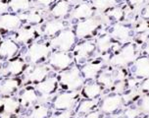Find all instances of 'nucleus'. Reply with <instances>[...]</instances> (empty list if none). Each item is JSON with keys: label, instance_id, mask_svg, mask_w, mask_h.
<instances>
[{"label": "nucleus", "instance_id": "obj_1", "mask_svg": "<svg viewBox=\"0 0 149 118\" xmlns=\"http://www.w3.org/2000/svg\"><path fill=\"white\" fill-rule=\"evenodd\" d=\"M60 81L62 86L70 91H77L84 85V79L77 67L63 72L60 75Z\"/></svg>", "mask_w": 149, "mask_h": 118}, {"label": "nucleus", "instance_id": "obj_2", "mask_svg": "<svg viewBox=\"0 0 149 118\" xmlns=\"http://www.w3.org/2000/svg\"><path fill=\"white\" fill-rule=\"evenodd\" d=\"M136 59V51L135 47L132 44H129L113 55L110 59V62L115 66L124 67L130 63H132Z\"/></svg>", "mask_w": 149, "mask_h": 118}, {"label": "nucleus", "instance_id": "obj_3", "mask_svg": "<svg viewBox=\"0 0 149 118\" xmlns=\"http://www.w3.org/2000/svg\"><path fill=\"white\" fill-rule=\"evenodd\" d=\"M76 42V34L71 29L61 31V33L51 41L52 47L57 48L59 51H66L70 50L74 46Z\"/></svg>", "mask_w": 149, "mask_h": 118}, {"label": "nucleus", "instance_id": "obj_4", "mask_svg": "<svg viewBox=\"0 0 149 118\" xmlns=\"http://www.w3.org/2000/svg\"><path fill=\"white\" fill-rule=\"evenodd\" d=\"M78 93L74 91L71 92H66L58 95L53 101V106L58 110H67L71 109L76 103Z\"/></svg>", "mask_w": 149, "mask_h": 118}, {"label": "nucleus", "instance_id": "obj_5", "mask_svg": "<svg viewBox=\"0 0 149 118\" xmlns=\"http://www.w3.org/2000/svg\"><path fill=\"white\" fill-rule=\"evenodd\" d=\"M100 25V21L97 18L89 17L84 19V21L79 22L76 28V36L79 39H84L90 36Z\"/></svg>", "mask_w": 149, "mask_h": 118}, {"label": "nucleus", "instance_id": "obj_6", "mask_svg": "<svg viewBox=\"0 0 149 118\" xmlns=\"http://www.w3.org/2000/svg\"><path fill=\"white\" fill-rule=\"evenodd\" d=\"M49 47L44 44H31L28 50V57L31 63H37L49 54Z\"/></svg>", "mask_w": 149, "mask_h": 118}, {"label": "nucleus", "instance_id": "obj_7", "mask_svg": "<svg viewBox=\"0 0 149 118\" xmlns=\"http://www.w3.org/2000/svg\"><path fill=\"white\" fill-rule=\"evenodd\" d=\"M72 63V57L66 51H57L50 55L49 64L57 70L67 69Z\"/></svg>", "mask_w": 149, "mask_h": 118}, {"label": "nucleus", "instance_id": "obj_8", "mask_svg": "<svg viewBox=\"0 0 149 118\" xmlns=\"http://www.w3.org/2000/svg\"><path fill=\"white\" fill-rule=\"evenodd\" d=\"M95 48H96L95 44H93L92 41H89L79 44L78 46L76 47V49H74V55H76L77 62H79V63L84 62V61L94 52Z\"/></svg>", "mask_w": 149, "mask_h": 118}, {"label": "nucleus", "instance_id": "obj_9", "mask_svg": "<svg viewBox=\"0 0 149 118\" xmlns=\"http://www.w3.org/2000/svg\"><path fill=\"white\" fill-rule=\"evenodd\" d=\"M123 98L122 96L120 95H113V96H108L107 98H105L101 104V110L105 113H112V112L116 111L120 106L123 104Z\"/></svg>", "mask_w": 149, "mask_h": 118}, {"label": "nucleus", "instance_id": "obj_10", "mask_svg": "<svg viewBox=\"0 0 149 118\" xmlns=\"http://www.w3.org/2000/svg\"><path fill=\"white\" fill-rule=\"evenodd\" d=\"M132 65V73L136 78H148L149 75V59L147 56L135 59Z\"/></svg>", "mask_w": 149, "mask_h": 118}, {"label": "nucleus", "instance_id": "obj_11", "mask_svg": "<svg viewBox=\"0 0 149 118\" xmlns=\"http://www.w3.org/2000/svg\"><path fill=\"white\" fill-rule=\"evenodd\" d=\"M22 24L19 16L13 14H3L0 16V29L14 31L17 29Z\"/></svg>", "mask_w": 149, "mask_h": 118}, {"label": "nucleus", "instance_id": "obj_12", "mask_svg": "<svg viewBox=\"0 0 149 118\" xmlns=\"http://www.w3.org/2000/svg\"><path fill=\"white\" fill-rule=\"evenodd\" d=\"M111 37H114L120 42H127L130 39V29L123 24H116L111 32Z\"/></svg>", "mask_w": 149, "mask_h": 118}, {"label": "nucleus", "instance_id": "obj_13", "mask_svg": "<svg viewBox=\"0 0 149 118\" xmlns=\"http://www.w3.org/2000/svg\"><path fill=\"white\" fill-rule=\"evenodd\" d=\"M18 44L12 39H6L0 44V57L11 58L18 52Z\"/></svg>", "mask_w": 149, "mask_h": 118}, {"label": "nucleus", "instance_id": "obj_14", "mask_svg": "<svg viewBox=\"0 0 149 118\" xmlns=\"http://www.w3.org/2000/svg\"><path fill=\"white\" fill-rule=\"evenodd\" d=\"M102 66H103V63L100 62V61L86 63V65L82 67L81 73L84 75V77L87 80L94 79V78L98 75V73L101 71Z\"/></svg>", "mask_w": 149, "mask_h": 118}, {"label": "nucleus", "instance_id": "obj_15", "mask_svg": "<svg viewBox=\"0 0 149 118\" xmlns=\"http://www.w3.org/2000/svg\"><path fill=\"white\" fill-rule=\"evenodd\" d=\"M57 87V80L55 78H49V79L42 80L36 85V90L41 95L49 96L56 90Z\"/></svg>", "mask_w": 149, "mask_h": 118}, {"label": "nucleus", "instance_id": "obj_16", "mask_svg": "<svg viewBox=\"0 0 149 118\" xmlns=\"http://www.w3.org/2000/svg\"><path fill=\"white\" fill-rule=\"evenodd\" d=\"M48 75V68L45 65H37L31 69L28 75L29 80L33 82H40L42 80L46 79Z\"/></svg>", "mask_w": 149, "mask_h": 118}, {"label": "nucleus", "instance_id": "obj_17", "mask_svg": "<svg viewBox=\"0 0 149 118\" xmlns=\"http://www.w3.org/2000/svg\"><path fill=\"white\" fill-rule=\"evenodd\" d=\"M69 12H70V3L66 0H60L51 9L52 16L57 19L66 17L69 14Z\"/></svg>", "mask_w": 149, "mask_h": 118}, {"label": "nucleus", "instance_id": "obj_18", "mask_svg": "<svg viewBox=\"0 0 149 118\" xmlns=\"http://www.w3.org/2000/svg\"><path fill=\"white\" fill-rule=\"evenodd\" d=\"M64 23L60 20H51L49 22L45 24L43 33L45 36L47 37H53L56 34H58L59 32L63 31L64 29Z\"/></svg>", "mask_w": 149, "mask_h": 118}, {"label": "nucleus", "instance_id": "obj_19", "mask_svg": "<svg viewBox=\"0 0 149 118\" xmlns=\"http://www.w3.org/2000/svg\"><path fill=\"white\" fill-rule=\"evenodd\" d=\"M93 15V8L87 3H81L78 5L73 11V17L74 19H86Z\"/></svg>", "mask_w": 149, "mask_h": 118}, {"label": "nucleus", "instance_id": "obj_20", "mask_svg": "<svg viewBox=\"0 0 149 118\" xmlns=\"http://www.w3.org/2000/svg\"><path fill=\"white\" fill-rule=\"evenodd\" d=\"M19 87V81L14 78L6 79L0 84V93L3 96L11 95Z\"/></svg>", "mask_w": 149, "mask_h": 118}, {"label": "nucleus", "instance_id": "obj_21", "mask_svg": "<svg viewBox=\"0 0 149 118\" xmlns=\"http://www.w3.org/2000/svg\"><path fill=\"white\" fill-rule=\"evenodd\" d=\"M21 21H26L28 23L31 24H38L42 20V12L38 9H31L28 13H23L19 15Z\"/></svg>", "mask_w": 149, "mask_h": 118}, {"label": "nucleus", "instance_id": "obj_22", "mask_svg": "<svg viewBox=\"0 0 149 118\" xmlns=\"http://www.w3.org/2000/svg\"><path fill=\"white\" fill-rule=\"evenodd\" d=\"M102 92V86L98 83H90L87 84L84 88V96L88 100H94Z\"/></svg>", "mask_w": 149, "mask_h": 118}, {"label": "nucleus", "instance_id": "obj_23", "mask_svg": "<svg viewBox=\"0 0 149 118\" xmlns=\"http://www.w3.org/2000/svg\"><path fill=\"white\" fill-rule=\"evenodd\" d=\"M25 63L21 59H15V60L10 61L6 66V74L13 75V76H18L23 72Z\"/></svg>", "mask_w": 149, "mask_h": 118}, {"label": "nucleus", "instance_id": "obj_24", "mask_svg": "<svg viewBox=\"0 0 149 118\" xmlns=\"http://www.w3.org/2000/svg\"><path fill=\"white\" fill-rule=\"evenodd\" d=\"M112 44H112L111 36L108 34H102V36L97 39L95 46L97 47V49L99 50L100 52H107L109 49H111Z\"/></svg>", "mask_w": 149, "mask_h": 118}, {"label": "nucleus", "instance_id": "obj_25", "mask_svg": "<svg viewBox=\"0 0 149 118\" xmlns=\"http://www.w3.org/2000/svg\"><path fill=\"white\" fill-rule=\"evenodd\" d=\"M12 11H26L31 8V0H10L9 5Z\"/></svg>", "mask_w": 149, "mask_h": 118}, {"label": "nucleus", "instance_id": "obj_26", "mask_svg": "<svg viewBox=\"0 0 149 118\" xmlns=\"http://www.w3.org/2000/svg\"><path fill=\"white\" fill-rule=\"evenodd\" d=\"M38 100V96H37L36 92L33 88H28L21 96V103L23 105H29L31 104Z\"/></svg>", "mask_w": 149, "mask_h": 118}, {"label": "nucleus", "instance_id": "obj_27", "mask_svg": "<svg viewBox=\"0 0 149 118\" xmlns=\"http://www.w3.org/2000/svg\"><path fill=\"white\" fill-rule=\"evenodd\" d=\"M1 103L3 111L8 114L13 113V112H15L19 108V101L13 98H6Z\"/></svg>", "mask_w": 149, "mask_h": 118}, {"label": "nucleus", "instance_id": "obj_28", "mask_svg": "<svg viewBox=\"0 0 149 118\" xmlns=\"http://www.w3.org/2000/svg\"><path fill=\"white\" fill-rule=\"evenodd\" d=\"M34 32L36 31L33 29H21L16 34V41L18 42H21V44H26V42H29L33 37Z\"/></svg>", "mask_w": 149, "mask_h": 118}, {"label": "nucleus", "instance_id": "obj_29", "mask_svg": "<svg viewBox=\"0 0 149 118\" xmlns=\"http://www.w3.org/2000/svg\"><path fill=\"white\" fill-rule=\"evenodd\" d=\"M120 0H93L92 5L97 10H106L107 8L117 4Z\"/></svg>", "mask_w": 149, "mask_h": 118}, {"label": "nucleus", "instance_id": "obj_30", "mask_svg": "<svg viewBox=\"0 0 149 118\" xmlns=\"http://www.w3.org/2000/svg\"><path fill=\"white\" fill-rule=\"evenodd\" d=\"M98 84L103 86L104 88H112L114 86L113 76H111L109 73L103 72L98 77Z\"/></svg>", "mask_w": 149, "mask_h": 118}, {"label": "nucleus", "instance_id": "obj_31", "mask_svg": "<svg viewBox=\"0 0 149 118\" xmlns=\"http://www.w3.org/2000/svg\"><path fill=\"white\" fill-rule=\"evenodd\" d=\"M96 100H84L79 103V108H78V112L79 113H87V112L91 111L94 106L96 105Z\"/></svg>", "mask_w": 149, "mask_h": 118}, {"label": "nucleus", "instance_id": "obj_32", "mask_svg": "<svg viewBox=\"0 0 149 118\" xmlns=\"http://www.w3.org/2000/svg\"><path fill=\"white\" fill-rule=\"evenodd\" d=\"M125 15V10L122 7H113L108 11V18L114 19L115 21H120L121 19H123Z\"/></svg>", "mask_w": 149, "mask_h": 118}, {"label": "nucleus", "instance_id": "obj_33", "mask_svg": "<svg viewBox=\"0 0 149 118\" xmlns=\"http://www.w3.org/2000/svg\"><path fill=\"white\" fill-rule=\"evenodd\" d=\"M48 108L43 105H39L33 109L31 118H45L48 115Z\"/></svg>", "mask_w": 149, "mask_h": 118}, {"label": "nucleus", "instance_id": "obj_34", "mask_svg": "<svg viewBox=\"0 0 149 118\" xmlns=\"http://www.w3.org/2000/svg\"><path fill=\"white\" fill-rule=\"evenodd\" d=\"M139 110L140 112H143V113L147 114L149 111V98L147 95H144L142 96L141 100H140V104H139Z\"/></svg>", "mask_w": 149, "mask_h": 118}, {"label": "nucleus", "instance_id": "obj_35", "mask_svg": "<svg viewBox=\"0 0 149 118\" xmlns=\"http://www.w3.org/2000/svg\"><path fill=\"white\" fill-rule=\"evenodd\" d=\"M140 110L138 108H129L125 112V117L126 118H137L140 115Z\"/></svg>", "mask_w": 149, "mask_h": 118}, {"label": "nucleus", "instance_id": "obj_36", "mask_svg": "<svg viewBox=\"0 0 149 118\" xmlns=\"http://www.w3.org/2000/svg\"><path fill=\"white\" fill-rule=\"evenodd\" d=\"M113 87H114V91H115L117 95H121L126 90V82H125V80H123V81H118V83L114 85Z\"/></svg>", "mask_w": 149, "mask_h": 118}, {"label": "nucleus", "instance_id": "obj_37", "mask_svg": "<svg viewBox=\"0 0 149 118\" xmlns=\"http://www.w3.org/2000/svg\"><path fill=\"white\" fill-rule=\"evenodd\" d=\"M135 31L136 33H144V32H147L148 31V22L147 20H142L140 23L137 24L136 28H135Z\"/></svg>", "mask_w": 149, "mask_h": 118}, {"label": "nucleus", "instance_id": "obj_38", "mask_svg": "<svg viewBox=\"0 0 149 118\" xmlns=\"http://www.w3.org/2000/svg\"><path fill=\"white\" fill-rule=\"evenodd\" d=\"M127 76V72H125V70H117L115 75L113 76L114 80H118V81H123V80L126 79Z\"/></svg>", "mask_w": 149, "mask_h": 118}, {"label": "nucleus", "instance_id": "obj_39", "mask_svg": "<svg viewBox=\"0 0 149 118\" xmlns=\"http://www.w3.org/2000/svg\"><path fill=\"white\" fill-rule=\"evenodd\" d=\"M149 90V80L148 78H145L144 81L140 83V91L146 93Z\"/></svg>", "mask_w": 149, "mask_h": 118}, {"label": "nucleus", "instance_id": "obj_40", "mask_svg": "<svg viewBox=\"0 0 149 118\" xmlns=\"http://www.w3.org/2000/svg\"><path fill=\"white\" fill-rule=\"evenodd\" d=\"M139 83H140V81L138 80V78H135V79H130L129 81H127V86L132 90V88H136Z\"/></svg>", "mask_w": 149, "mask_h": 118}, {"label": "nucleus", "instance_id": "obj_41", "mask_svg": "<svg viewBox=\"0 0 149 118\" xmlns=\"http://www.w3.org/2000/svg\"><path fill=\"white\" fill-rule=\"evenodd\" d=\"M71 116H72L71 110L67 109V110H63V112H61V113L54 116V118H71Z\"/></svg>", "mask_w": 149, "mask_h": 118}, {"label": "nucleus", "instance_id": "obj_42", "mask_svg": "<svg viewBox=\"0 0 149 118\" xmlns=\"http://www.w3.org/2000/svg\"><path fill=\"white\" fill-rule=\"evenodd\" d=\"M145 0H129V3L132 7H139L144 3Z\"/></svg>", "mask_w": 149, "mask_h": 118}, {"label": "nucleus", "instance_id": "obj_43", "mask_svg": "<svg viewBox=\"0 0 149 118\" xmlns=\"http://www.w3.org/2000/svg\"><path fill=\"white\" fill-rule=\"evenodd\" d=\"M7 10H8V4L6 3V2L0 0V14H4V13H6Z\"/></svg>", "mask_w": 149, "mask_h": 118}, {"label": "nucleus", "instance_id": "obj_44", "mask_svg": "<svg viewBox=\"0 0 149 118\" xmlns=\"http://www.w3.org/2000/svg\"><path fill=\"white\" fill-rule=\"evenodd\" d=\"M36 1H37V3H38L39 5H41V6L47 7V6H49L51 3H53L55 0H36Z\"/></svg>", "mask_w": 149, "mask_h": 118}, {"label": "nucleus", "instance_id": "obj_45", "mask_svg": "<svg viewBox=\"0 0 149 118\" xmlns=\"http://www.w3.org/2000/svg\"><path fill=\"white\" fill-rule=\"evenodd\" d=\"M86 118H100V113L98 111H94V112H90L89 114L86 115Z\"/></svg>", "mask_w": 149, "mask_h": 118}, {"label": "nucleus", "instance_id": "obj_46", "mask_svg": "<svg viewBox=\"0 0 149 118\" xmlns=\"http://www.w3.org/2000/svg\"><path fill=\"white\" fill-rule=\"evenodd\" d=\"M142 16L144 17L145 20H147V18H148V7H147V6H146V7L144 8V10H143V14H142Z\"/></svg>", "mask_w": 149, "mask_h": 118}, {"label": "nucleus", "instance_id": "obj_47", "mask_svg": "<svg viewBox=\"0 0 149 118\" xmlns=\"http://www.w3.org/2000/svg\"><path fill=\"white\" fill-rule=\"evenodd\" d=\"M67 2H69V3H77V2H79V0H66Z\"/></svg>", "mask_w": 149, "mask_h": 118}, {"label": "nucleus", "instance_id": "obj_48", "mask_svg": "<svg viewBox=\"0 0 149 118\" xmlns=\"http://www.w3.org/2000/svg\"><path fill=\"white\" fill-rule=\"evenodd\" d=\"M144 118H148V117H147V116H146V117H144Z\"/></svg>", "mask_w": 149, "mask_h": 118}, {"label": "nucleus", "instance_id": "obj_49", "mask_svg": "<svg viewBox=\"0 0 149 118\" xmlns=\"http://www.w3.org/2000/svg\"><path fill=\"white\" fill-rule=\"evenodd\" d=\"M15 118H16V117H15Z\"/></svg>", "mask_w": 149, "mask_h": 118}]
</instances>
